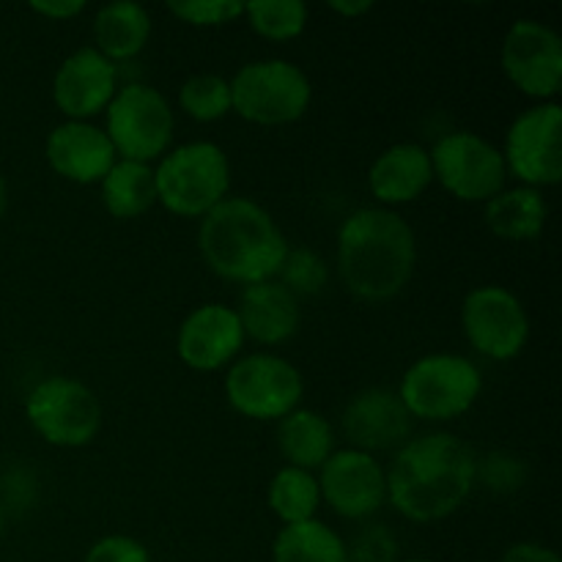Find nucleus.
Here are the masks:
<instances>
[{"label":"nucleus","instance_id":"nucleus-1","mask_svg":"<svg viewBox=\"0 0 562 562\" xmlns=\"http://www.w3.org/2000/svg\"><path fill=\"white\" fill-rule=\"evenodd\" d=\"M477 481L470 445L448 431L423 434L401 445L387 470V503L415 525L453 516Z\"/></svg>","mask_w":562,"mask_h":562},{"label":"nucleus","instance_id":"nucleus-2","mask_svg":"<svg viewBox=\"0 0 562 562\" xmlns=\"http://www.w3.org/2000/svg\"><path fill=\"white\" fill-rule=\"evenodd\" d=\"M338 274L351 296L387 302L409 285L417 236L395 209H357L338 228Z\"/></svg>","mask_w":562,"mask_h":562},{"label":"nucleus","instance_id":"nucleus-3","mask_svg":"<svg viewBox=\"0 0 562 562\" xmlns=\"http://www.w3.org/2000/svg\"><path fill=\"white\" fill-rule=\"evenodd\" d=\"M198 250L217 278L252 285L278 278L291 247L261 203L228 195L201 217Z\"/></svg>","mask_w":562,"mask_h":562},{"label":"nucleus","instance_id":"nucleus-4","mask_svg":"<svg viewBox=\"0 0 562 562\" xmlns=\"http://www.w3.org/2000/svg\"><path fill=\"white\" fill-rule=\"evenodd\" d=\"M154 179L157 203L176 217L201 220L231 195V159L217 143L192 140L170 148Z\"/></svg>","mask_w":562,"mask_h":562},{"label":"nucleus","instance_id":"nucleus-5","mask_svg":"<svg viewBox=\"0 0 562 562\" xmlns=\"http://www.w3.org/2000/svg\"><path fill=\"white\" fill-rule=\"evenodd\" d=\"M395 393L417 420L448 423L475 406L483 393V376L467 357L437 351L412 362Z\"/></svg>","mask_w":562,"mask_h":562},{"label":"nucleus","instance_id":"nucleus-6","mask_svg":"<svg viewBox=\"0 0 562 562\" xmlns=\"http://www.w3.org/2000/svg\"><path fill=\"white\" fill-rule=\"evenodd\" d=\"M231 82L234 113L258 126H285L307 113L313 86L305 71L285 58L250 60Z\"/></svg>","mask_w":562,"mask_h":562},{"label":"nucleus","instance_id":"nucleus-7","mask_svg":"<svg viewBox=\"0 0 562 562\" xmlns=\"http://www.w3.org/2000/svg\"><path fill=\"white\" fill-rule=\"evenodd\" d=\"M173 108L168 97L146 82L119 86L113 102L104 110V135L113 143L119 159L151 165L162 159L173 140Z\"/></svg>","mask_w":562,"mask_h":562},{"label":"nucleus","instance_id":"nucleus-8","mask_svg":"<svg viewBox=\"0 0 562 562\" xmlns=\"http://www.w3.org/2000/svg\"><path fill=\"white\" fill-rule=\"evenodd\" d=\"M25 417L53 448H86L102 431V404L80 379L47 376L27 393Z\"/></svg>","mask_w":562,"mask_h":562},{"label":"nucleus","instance_id":"nucleus-9","mask_svg":"<svg viewBox=\"0 0 562 562\" xmlns=\"http://www.w3.org/2000/svg\"><path fill=\"white\" fill-rule=\"evenodd\" d=\"M305 379L285 357L256 351L239 357L225 373V398L241 417L278 423L302 404Z\"/></svg>","mask_w":562,"mask_h":562},{"label":"nucleus","instance_id":"nucleus-10","mask_svg":"<svg viewBox=\"0 0 562 562\" xmlns=\"http://www.w3.org/2000/svg\"><path fill=\"white\" fill-rule=\"evenodd\" d=\"M434 181L464 203H488L505 190L503 151L475 132H450L434 143L431 151Z\"/></svg>","mask_w":562,"mask_h":562},{"label":"nucleus","instance_id":"nucleus-11","mask_svg":"<svg viewBox=\"0 0 562 562\" xmlns=\"http://www.w3.org/2000/svg\"><path fill=\"white\" fill-rule=\"evenodd\" d=\"M505 170L532 190L562 181V108L538 102L510 121L505 146L499 148Z\"/></svg>","mask_w":562,"mask_h":562},{"label":"nucleus","instance_id":"nucleus-12","mask_svg":"<svg viewBox=\"0 0 562 562\" xmlns=\"http://www.w3.org/2000/svg\"><path fill=\"white\" fill-rule=\"evenodd\" d=\"M464 338L481 357L508 362L525 351L530 340V316L519 296L505 285H477L461 305Z\"/></svg>","mask_w":562,"mask_h":562},{"label":"nucleus","instance_id":"nucleus-13","mask_svg":"<svg viewBox=\"0 0 562 562\" xmlns=\"http://www.w3.org/2000/svg\"><path fill=\"white\" fill-rule=\"evenodd\" d=\"M503 71L516 91L538 102H554L562 82V38L538 20H516L503 38Z\"/></svg>","mask_w":562,"mask_h":562},{"label":"nucleus","instance_id":"nucleus-14","mask_svg":"<svg viewBox=\"0 0 562 562\" xmlns=\"http://www.w3.org/2000/svg\"><path fill=\"white\" fill-rule=\"evenodd\" d=\"M322 503H327L340 519L366 521L387 503V470L382 461L362 450H335L316 477Z\"/></svg>","mask_w":562,"mask_h":562},{"label":"nucleus","instance_id":"nucleus-15","mask_svg":"<svg viewBox=\"0 0 562 562\" xmlns=\"http://www.w3.org/2000/svg\"><path fill=\"white\" fill-rule=\"evenodd\" d=\"M245 340V329L234 307L225 302H206L181 322L176 355L192 371L212 373L228 368L239 357Z\"/></svg>","mask_w":562,"mask_h":562},{"label":"nucleus","instance_id":"nucleus-16","mask_svg":"<svg viewBox=\"0 0 562 562\" xmlns=\"http://www.w3.org/2000/svg\"><path fill=\"white\" fill-rule=\"evenodd\" d=\"M119 91V66L99 49L80 47L53 77V102L66 121H91L104 113Z\"/></svg>","mask_w":562,"mask_h":562},{"label":"nucleus","instance_id":"nucleus-17","mask_svg":"<svg viewBox=\"0 0 562 562\" xmlns=\"http://www.w3.org/2000/svg\"><path fill=\"white\" fill-rule=\"evenodd\" d=\"M344 434L349 448L371 456L387 453L412 439V415L395 390L368 387L346 404Z\"/></svg>","mask_w":562,"mask_h":562},{"label":"nucleus","instance_id":"nucleus-18","mask_svg":"<svg viewBox=\"0 0 562 562\" xmlns=\"http://www.w3.org/2000/svg\"><path fill=\"white\" fill-rule=\"evenodd\" d=\"M47 162L71 184H99L119 154L102 126L91 121H64L47 135Z\"/></svg>","mask_w":562,"mask_h":562},{"label":"nucleus","instance_id":"nucleus-19","mask_svg":"<svg viewBox=\"0 0 562 562\" xmlns=\"http://www.w3.org/2000/svg\"><path fill=\"white\" fill-rule=\"evenodd\" d=\"M234 311L245 338L256 340L258 346H280L300 333V300L278 278L245 285Z\"/></svg>","mask_w":562,"mask_h":562},{"label":"nucleus","instance_id":"nucleus-20","mask_svg":"<svg viewBox=\"0 0 562 562\" xmlns=\"http://www.w3.org/2000/svg\"><path fill=\"white\" fill-rule=\"evenodd\" d=\"M431 184V154L412 140L384 148L368 170V190L384 209L417 201Z\"/></svg>","mask_w":562,"mask_h":562},{"label":"nucleus","instance_id":"nucleus-21","mask_svg":"<svg viewBox=\"0 0 562 562\" xmlns=\"http://www.w3.org/2000/svg\"><path fill=\"white\" fill-rule=\"evenodd\" d=\"M151 38V14L135 0H113L93 14V49L108 60H130Z\"/></svg>","mask_w":562,"mask_h":562},{"label":"nucleus","instance_id":"nucleus-22","mask_svg":"<svg viewBox=\"0 0 562 562\" xmlns=\"http://www.w3.org/2000/svg\"><path fill=\"white\" fill-rule=\"evenodd\" d=\"M549 206L541 190L532 187H510V190L497 192L483 209L486 228L497 239L505 241H532L547 228Z\"/></svg>","mask_w":562,"mask_h":562},{"label":"nucleus","instance_id":"nucleus-23","mask_svg":"<svg viewBox=\"0 0 562 562\" xmlns=\"http://www.w3.org/2000/svg\"><path fill=\"white\" fill-rule=\"evenodd\" d=\"M278 450L285 467L322 470L324 461L335 453V428L318 412L296 406L291 415L278 420Z\"/></svg>","mask_w":562,"mask_h":562},{"label":"nucleus","instance_id":"nucleus-24","mask_svg":"<svg viewBox=\"0 0 562 562\" xmlns=\"http://www.w3.org/2000/svg\"><path fill=\"white\" fill-rule=\"evenodd\" d=\"M102 203L115 220H135L157 206L154 168L135 159H115L102 181Z\"/></svg>","mask_w":562,"mask_h":562},{"label":"nucleus","instance_id":"nucleus-25","mask_svg":"<svg viewBox=\"0 0 562 562\" xmlns=\"http://www.w3.org/2000/svg\"><path fill=\"white\" fill-rule=\"evenodd\" d=\"M272 562H349L346 543L322 519L285 525L274 536Z\"/></svg>","mask_w":562,"mask_h":562},{"label":"nucleus","instance_id":"nucleus-26","mask_svg":"<svg viewBox=\"0 0 562 562\" xmlns=\"http://www.w3.org/2000/svg\"><path fill=\"white\" fill-rule=\"evenodd\" d=\"M267 505L283 521V527L316 519L322 508V488H318L316 475L296 467H283L269 481Z\"/></svg>","mask_w":562,"mask_h":562},{"label":"nucleus","instance_id":"nucleus-27","mask_svg":"<svg viewBox=\"0 0 562 562\" xmlns=\"http://www.w3.org/2000/svg\"><path fill=\"white\" fill-rule=\"evenodd\" d=\"M245 20L261 38L291 42L305 33L311 9L302 0H252L245 3Z\"/></svg>","mask_w":562,"mask_h":562},{"label":"nucleus","instance_id":"nucleus-28","mask_svg":"<svg viewBox=\"0 0 562 562\" xmlns=\"http://www.w3.org/2000/svg\"><path fill=\"white\" fill-rule=\"evenodd\" d=\"M179 108L190 119L201 121V124H212V121L225 119L234 110V102H231V82L225 77L212 75V71L187 77L179 88Z\"/></svg>","mask_w":562,"mask_h":562},{"label":"nucleus","instance_id":"nucleus-29","mask_svg":"<svg viewBox=\"0 0 562 562\" xmlns=\"http://www.w3.org/2000/svg\"><path fill=\"white\" fill-rule=\"evenodd\" d=\"M278 280L296 296H313L318 291H324L329 280V269L324 263V258L318 256L311 247H300V250H289L283 267H280Z\"/></svg>","mask_w":562,"mask_h":562},{"label":"nucleus","instance_id":"nucleus-30","mask_svg":"<svg viewBox=\"0 0 562 562\" xmlns=\"http://www.w3.org/2000/svg\"><path fill=\"white\" fill-rule=\"evenodd\" d=\"M168 11L192 27H220L245 16V3L236 0H179Z\"/></svg>","mask_w":562,"mask_h":562},{"label":"nucleus","instance_id":"nucleus-31","mask_svg":"<svg viewBox=\"0 0 562 562\" xmlns=\"http://www.w3.org/2000/svg\"><path fill=\"white\" fill-rule=\"evenodd\" d=\"M349 562H398V541L384 525H371L346 547Z\"/></svg>","mask_w":562,"mask_h":562},{"label":"nucleus","instance_id":"nucleus-32","mask_svg":"<svg viewBox=\"0 0 562 562\" xmlns=\"http://www.w3.org/2000/svg\"><path fill=\"white\" fill-rule=\"evenodd\" d=\"M82 562H151V554L132 536H104L91 543Z\"/></svg>","mask_w":562,"mask_h":562},{"label":"nucleus","instance_id":"nucleus-33","mask_svg":"<svg viewBox=\"0 0 562 562\" xmlns=\"http://www.w3.org/2000/svg\"><path fill=\"white\" fill-rule=\"evenodd\" d=\"M27 9H31L33 14L44 16V20L69 22L86 11V3H82V0H33Z\"/></svg>","mask_w":562,"mask_h":562},{"label":"nucleus","instance_id":"nucleus-34","mask_svg":"<svg viewBox=\"0 0 562 562\" xmlns=\"http://www.w3.org/2000/svg\"><path fill=\"white\" fill-rule=\"evenodd\" d=\"M499 562H562L560 554L554 549L543 547L536 541H519L514 547L505 549V554Z\"/></svg>","mask_w":562,"mask_h":562},{"label":"nucleus","instance_id":"nucleus-35","mask_svg":"<svg viewBox=\"0 0 562 562\" xmlns=\"http://www.w3.org/2000/svg\"><path fill=\"white\" fill-rule=\"evenodd\" d=\"M371 9H373L371 0H344V3H340V0H333V3H329V11L346 16V20H355V16L368 14Z\"/></svg>","mask_w":562,"mask_h":562},{"label":"nucleus","instance_id":"nucleus-36","mask_svg":"<svg viewBox=\"0 0 562 562\" xmlns=\"http://www.w3.org/2000/svg\"><path fill=\"white\" fill-rule=\"evenodd\" d=\"M5 209H9V187H5V179L0 176V220H3Z\"/></svg>","mask_w":562,"mask_h":562},{"label":"nucleus","instance_id":"nucleus-37","mask_svg":"<svg viewBox=\"0 0 562 562\" xmlns=\"http://www.w3.org/2000/svg\"><path fill=\"white\" fill-rule=\"evenodd\" d=\"M398 562H434V560H426V558H409V560H398Z\"/></svg>","mask_w":562,"mask_h":562},{"label":"nucleus","instance_id":"nucleus-38","mask_svg":"<svg viewBox=\"0 0 562 562\" xmlns=\"http://www.w3.org/2000/svg\"><path fill=\"white\" fill-rule=\"evenodd\" d=\"M0 536H3V508H0Z\"/></svg>","mask_w":562,"mask_h":562}]
</instances>
